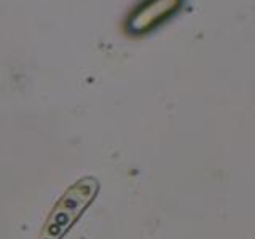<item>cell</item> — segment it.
Masks as SVG:
<instances>
[{
  "mask_svg": "<svg viewBox=\"0 0 255 239\" xmlns=\"http://www.w3.org/2000/svg\"><path fill=\"white\" fill-rule=\"evenodd\" d=\"M96 182L93 179L80 180L72 187L58 204V212H53L48 220V228L45 230L48 239H58L69 228L70 222L78 217L83 207L91 201L96 193Z\"/></svg>",
  "mask_w": 255,
  "mask_h": 239,
  "instance_id": "6da1fadb",
  "label": "cell"
},
{
  "mask_svg": "<svg viewBox=\"0 0 255 239\" xmlns=\"http://www.w3.org/2000/svg\"><path fill=\"white\" fill-rule=\"evenodd\" d=\"M182 0H145L129 19V30L142 34L163 22L180 6Z\"/></svg>",
  "mask_w": 255,
  "mask_h": 239,
  "instance_id": "7a4b0ae2",
  "label": "cell"
}]
</instances>
